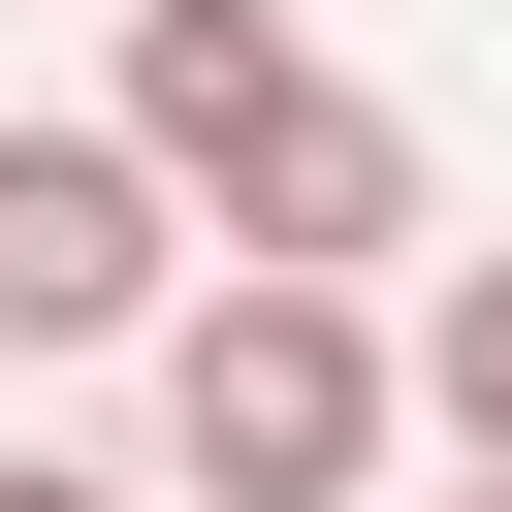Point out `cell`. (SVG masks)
I'll use <instances>...</instances> for the list:
<instances>
[{
    "instance_id": "cell-2",
    "label": "cell",
    "mask_w": 512,
    "mask_h": 512,
    "mask_svg": "<svg viewBox=\"0 0 512 512\" xmlns=\"http://www.w3.org/2000/svg\"><path fill=\"white\" fill-rule=\"evenodd\" d=\"M128 352H160V512H384V448H416V384H384V288H288V256H224V288H160Z\"/></svg>"
},
{
    "instance_id": "cell-1",
    "label": "cell",
    "mask_w": 512,
    "mask_h": 512,
    "mask_svg": "<svg viewBox=\"0 0 512 512\" xmlns=\"http://www.w3.org/2000/svg\"><path fill=\"white\" fill-rule=\"evenodd\" d=\"M96 128L160 160L192 256H288V288H384V256H416V128H384L288 0H128V96H96Z\"/></svg>"
},
{
    "instance_id": "cell-3",
    "label": "cell",
    "mask_w": 512,
    "mask_h": 512,
    "mask_svg": "<svg viewBox=\"0 0 512 512\" xmlns=\"http://www.w3.org/2000/svg\"><path fill=\"white\" fill-rule=\"evenodd\" d=\"M160 288H192L160 160H128V128H0V352H128Z\"/></svg>"
},
{
    "instance_id": "cell-6",
    "label": "cell",
    "mask_w": 512,
    "mask_h": 512,
    "mask_svg": "<svg viewBox=\"0 0 512 512\" xmlns=\"http://www.w3.org/2000/svg\"><path fill=\"white\" fill-rule=\"evenodd\" d=\"M448 512H512V480H448Z\"/></svg>"
},
{
    "instance_id": "cell-5",
    "label": "cell",
    "mask_w": 512,
    "mask_h": 512,
    "mask_svg": "<svg viewBox=\"0 0 512 512\" xmlns=\"http://www.w3.org/2000/svg\"><path fill=\"white\" fill-rule=\"evenodd\" d=\"M0 512H128V480H64V448H0Z\"/></svg>"
},
{
    "instance_id": "cell-4",
    "label": "cell",
    "mask_w": 512,
    "mask_h": 512,
    "mask_svg": "<svg viewBox=\"0 0 512 512\" xmlns=\"http://www.w3.org/2000/svg\"><path fill=\"white\" fill-rule=\"evenodd\" d=\"M384 384H416V448H448V480H512V256H416Z\"/></svg>"
}]
</instances>
